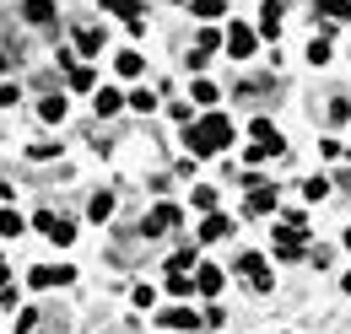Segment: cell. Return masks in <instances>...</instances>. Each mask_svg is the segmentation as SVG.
<instances>
[{
  "instance_id": "6da1fadb",
  "label": "cell",
  "mask_w": 351,
  "mask_h": 334,
  "mask_svg": "<svg viewBox=\"0 0 351 334\" xmlns=\"http://www.w3.org/2000/svg\"><path fill=\"white\" fill-rule=\"evenodd\" d=\"M227 140H232V125H227V114H206L200 125L184 129V146H189L195 157H217Z\"/></svg>"
},
{
  "instance_id": "7a4b0ae2",
  "label": "cell",
  "mask_w": 351,
  "mask_h": 334,
  "mask_svg": "<svg viewBox=\"0 0 351 334\" xmlns=\"http://www.w3.org/2000/svg\"><path fill=\"white\" fill-rule=\"evenodd\" d=\"M33 227H38V232H44L49 243H60V248H65V243H71V237H76V227H71V221H65V216H54V210H38V221H33Z\"/></svg>"
},
{
  "instance_id": "3957f363",
  "label": "cell",
  "mask_w": 351,
  "mask_h": 334,
  "mask_svg": "<svg viewBox=\"0 0 351 334\" xmlns=\"http://www.w3.org/2000/svg\"><path fill=\"white\" fill-rule=\"evenodd\" d=\"M254 43H260V33H254V27L232 22V27H227V43H221V49H227L232 60H249V54H254Z\"/></svg>"
},
{
  "instance_id": "277c9868",
  "label": "cell",
  "mask_w": 351,
  "mask_h": 334,
  "mask_svg": "<svg viewBox=\"0 0 351 334\" xmlns=\"http://www.w3.org/2000/svg\"><path fill=\"white\" fill-rule=\"evenodd\" d=\"M65 281H76V270H71V264H38V270L27 275V286H38V292H49V286H65Z\"/></svg>"
},
{
  "instance_id": "5b68a950",
  "label": "cell",
  "mask_w": 351,
  "mask_h": 334,
  "mask_svg": "<svg viewBox=\"0 0 351 334\" xmlns=\"http://www.w3.org/2000/svg\"><path fill=\"white\" fill-rule=\"evenodd\" d=\"M173 227H178V205H157L146 221H141V232H146V237H162V232H173Z\"/></svg>"
},
{
  "instance_id": "8992f818",
  "label": "cell",
  "mask_w": 351,
  "mask_h": 334,
  "mask_svg": "<svg viewBox=\"0 0 351 334\" xmlns=\"http://www.w3.org/2000/svg\"><path fill=\"white\" fill-rule=\"evenodd\" d=\"M238 275H243L254 292H270V275H265V259H260V253H243V259H238Z\"/></svg>"
},
{
  "instance_id": "52a82bcc",
  "label": "cell",
  "mask_w": 351,
  "mask_h": 334,
  "mask_svg": "<svg viewBox=\"0 0 351 334\" xmlns=\"http://www.w3.org/2000/svg\"><path fill=\"white\" fill-rule=\"evenodd\" d=\"M22 22L49 27V22H54V0H22Z\"/></svg>"
},
{
  "instance_id": "ba28073f",
  "label": "cell",
  "mask_w": 351,
  "mask_h": 334,
  "mask_svg": "<svg viewBox=\"0 0 351 334\" xmlns=\"http://www.w3.org/2000/svg\"><path fill=\"white\" fill-rule=\"evenodd\" d=\"M243 210H249V216H265V210H276V189H270V183H265V189H254V194L243 200Z\"/></svg>"
},
{
  "instance_id": "9c48e42d",
  "label": "cell",
  "mask_w": 351,
  "mask_h": 334,
  "mask_svg": "<svg viewBox=\"0 0 351 334\" xmlns=\"http://www.w3.org/2000/svg\"><path fill=\"white\" fill-rule=\"evenodd\" d=\"M260 33H265V38H281V0H265V16H260Z\"/></svg>"
},
{
  "instance_id": "30bf717a",
  "label": "cell",
  "mask_w": 351,
  "mask_h": 334,
  "mask_svg": "<svg viewBox=\"0 0 351 334\" xmlns=\"http://www.w3.org/2000/svg\"><path fill=\"white\" fill-rule=\"evenodd\" d=\"M227 232H232L227 216H206V221H200V243H217V237H227Z\"/></svg>"
},
{
  "instance_id": "8fae6325",
  "label": "cell",
  "mask_w": 351,
  "mask_h": 334,
  "mask_svg": "<svg viewBox=\"0 0 351 334\" xmlns=\"http://www.w3.org/2000/svg\"><path fill=\"white\" fill-rule=\"evenodd\" d=\"M162 324H168V329H195V324H206V318H200V313H189V307H168V313H162Z\"/></svg>"
},
{
  "instance_id": "7c38bea8",
  "label": "cell",
  "mask_w": 351,
  "mask_h": 334,
  "mask_svg": "<svg viewBox=\"0 0 351 334\" xmlns=\"http://www.w3.org/2000/svg\"><path fill=\"white\" fill-rule=\"evenodd\" d=\"M103 11H114V16H125V22H141V11H146V5H141V0H103Z\"/></svg>"
},
{
  "instance_id": "4fadbf2b",
  "label": "cell",
  "mask_w": 351,
  "mask_h": 334,
  "mask_svg": "<svg viewBox=\"0 0 351 334\" xmlns=\"http://www.w3.org/2000/svg\"><path fill=\"white\" fill-rule=\"evenodd\" d=\"M313 11H319L324 22H346V16H351V0H319Z\"/></svg>"
},
{
  "instance_id": "5bb4252c",
  "label": "cell",
  "mask_w": 351,
  "mask_h": 334,
  "mask_svg": "<svg viewBox=\"0 0 351 334\" xmlns=\"http://www.w3.org/2000/svg\"><path fill=\"white\" fill-rule=\"evenodd\" d=\"M195 286H200L206 296H217V292H221V270H217V264H200V275H195Z\"/></svg>"
},
{
  "instance_id": "9a60e30c",
  "label": "cell",
  "mask_w": 351,
  "mask_h": 334,
  "mask_svg": "<svg viewBox=\"0 0 351 334\" xmlns=\"http://www.w3.org/2000/svg\"><path fill=\"white\" fill-rule=\"evenodd\" d=\"M92 103H97V114L108 119V114H119V103H125V92H114V86H103V92H97Z\"/></svg>"
},
{
  "instance_id": "2e32d148",
  "label": "cell",
  "mask_w": 351,
  "mask_h": 334,
  "mask_svg": "<svg viewBox=\"0 0 351 334\" xmlns=\"http://www.w3.org/2000/svg\"><path fill=\"white\" fill-rule=\"evenodd\" d=\"M189 97H195L200 108H211V114H217V97H221V92H217L211 81H195V86H189Z\"/></svg>"
},
{
  "instance_id": "e0dca14e",
  "label": "cell",
  "mask_w": 351,
  "mask_h": 334,
  "mask_svg": "<svg viewBox=\"0 0 351 334\" xmlns=\"http://www.w3.org/2000/svg\"><path fill=\"white\" fill-rule=\"evenodd\" d=\"M38 119H44V125H60V119H65V97H44V103H38Z\"/></svg>"
},
{
  "instance_id": "ac0fdd59",
  "label": "cell",
  "mask_w": 351,
  "mask_h": 334,
  "mask_svg": "<svg viewBox=\"0 0 351 334\" xmlns=\"http://www.w3.org/2000/svg\"><path fill=\"white\" fill-rule=\"evenodd\" d=\"M22 232H27V221L16 210H0V237H22Z\"/></svg>"
},
{
  "instance_id": "d6986e66",
  "label": "cell",
  "mask_w": 351,
  "mask_h": 334,
  "mask_svg": "<svg viewBox=\"0 0 351 334\" xmlns=\"http://www.w3.org/2000/svg\"><path fill=\"white\" fill-rule=\"evenodd\" d=\"M114 70H119V76H141V54H135V49L114 54Z\"/></svg>"
},
{
  "instance_id": "ffe728a7",
  "label": "cell",
  "mask_w": 351,
  "mask_h": 334,
  "mask_svg": "<svg viewBox=\"0 0 351 334\" xmlns=\"http://www.w3.org/2000/svg\"><path fill=\"white\" fill-rule=\"evenodd\" d=\"M87 216H92V221H108V216H114V194H92Z\"/></svg>"
},
{
  "instance_id": "44dd1931",
  "label": "cell",
  "mask_w": 351,
  "mask_h": 334,
  "mask_svg": "<svg viewBox=\"0 0 351 334\" xmlns=\"http://www.w3.org/2000/svg\"><path fill=\"white\" fill-rule=\"evenodd\" d=\"M76 49H82V54H97V49H103V33H97V27H82V33H76Z\"/></svg>"
},
{
  "instance_id": "7402d4cb",
  "label": "cell",
  "mask_w": 351,
  "mask_h": 334,
  "mask_svg": "<svg viewBox=\"0 0 351 334\" xmlns=\"http://www.w3.org/2000/svg\"><path fill=\"white\" fill-rule=\"evenodd\" d=\"M189 200H195V205L206 210V216H217V189H206V183H200V189H195Z\"/></svg>"
},
{
  "instance_id": "603a6c76",
  "label": "cell",
  "mask_w": 351,
  "mask_h": 334,
  "mask_svg": "<svg viewBox=\"0 0 351 334\" xmlns=\"http://www.w3.org/2000/svg\"><path fill=\"white\" fill-rule=\"evenodd\" d=\"M189 11H195V16H200V22H217V16H221V0H195V5H189Z\"/></svg>"
},
{
  "instance_id": "cb8c5ba5",
  "label": "cell",
  "mask_w": 351,
  "mask_h": 334,
  "mask_svg": "<svg viewBox=\"0 0 351 334\" xmlns=\"http://www.w3.org/2000/svg\"><path fill=\"white\" fill-rule=\"evenodd\" d=\"M276 151H281V140H254V146H249V162H265V157H276Z\"/></svg>"
},
{
  "instance_id": "d4e9b609",
  "label": "cell",
  "mask_w": 351,
  "mask_h": 334,
  "mask_svg": "<svg viewBox=\"0 0 351 334\" xmlns=\"http://www.w3.org/2000/svg\"><path fill=\"white\" fill-rule=\"evenodd\" d=\"M71 86H76V92H92V70L87 65H71Z\"/></svg>"
},
{
  "instance_id": "484cf974",
  "label": "cell",
  "mask_w": 351,
  "mask_h": 334,
  "mask_svg": "<svg viewBox=\"0 0 351 334\" xmlns=\"http://www.w3.org/2000/svg\"><path fill=\"white\" fill-rule=\"evenodd\" d=\"M303 194H308V200H324V194H330V178H308Z\"/></svg>"
},
{
  "instance_id": "4316f807",
  "label": "cell",
  "mask_w": 351,
  "mask_h": 334,
  "mask_svg": "<svg viewBox=\"0 0 351 334\" xmlns=\"http://www.w3.org/2000/svg\"><path fill=\"white\" fill-rule=\"evenodd\" d=\"M308 60L324 65V60H330V38H313V43H308Z\"/></svg>"
},
{
  "instance_id": "83f0119b",
  "label": "cell",
  "mask_w": 351,
  "mask_h": 334,
  "mask_svg": "<svg viewBox=\"0 0 351 334\" xmlns=\"http://www.w3.org/2000/svg\"><path fill=\"white\" fill-rule=\"evenodd\" d=\"M130 108H141V114H152V108H157V97H152V92L141 86V92H130Z\"/></svg>"
},
{
  "instance_id": "f1b7e54d",
  "label": "cell",
  "mask_w": 351,
  "mask_h": 334,
  "mask_svg": "<svg viewBox=\"0 0 351 334\" xmlns=\"http://www.w3.org/2000/svg\"><path fill=\"white\" fill-rule=\"evenodd\" d=\"M249 129H254V140H281V135H276V125H270V119H254V125H249Z\"/></svg>"
},
{
  "instance_id": "f546056e",
  "label": "cell",
  "mask_w": 351,
  "mask_h": 334,
  "mask_svg": "<svg viewBox=\"0 0 351 334\" xmlns=\"http://www.w3.org/2000/svg\"><path fill=\"white\" fill-rule=\"evenodd\" d=\"M330 119H335V125H341V119H351V103H346V97H335V103H330Z\"/></svg>"
},
{
  "instance_id": "4dcf8cb0",
  "label": "cell",
  "mask_w": 351,
  "mask_h": 334,
  "mask_svg": "<svg viewBox=\"0 0 351 334\" xmlns=\"http://www.w3.org/2000/svg\"><path fill=\"white\" fill-rule=\"evenodd\" d=\"M54 151H60V146H54V140H38V146H33V151H27V157H38V162H49V157H54Z\"/></svg>"
},
{
  "instance_id": "1f68e13d",
  "label": "cell",
  "mask_w": 351,
  "mask_h": 334,
  "mask_svg": "<svg viewBox=\"0 0 351 334\" xmlns=\"http://www.w3.org/2000/svg\"><path fill=\"white\" fill-rule=\"evenodd\" d=\"M16 97H22V92H16V86H11V81L0 86V108H16Z\"/></svg>"
},
{
  "instance_id": "d6a6232c",
  "label": "cell",
  "mask_w": 351,
  "mask_h": 334,
  "mask_svg": "<svg viewBox=\"0 0 351 334\" xmlns=\"http://www.w3.org/2000/svg\"><path fill=\"white\" fill-rule=\"evenodd\" d=\"M5 275H11V270H5V259H0V286H5Z\"/></svg>"
},
{
  "instance_id": "836d02e7",
  "label": "cell",
  "mask_w": 351,
  "mask_h": 334,
  "mask_svg": "<svg viewBox=\"0 0 351 334\" xmlns=\"http://www.w3.org/2000/svg\"><path fill=\"white\" fill-rule=\"evenodd\" d=\"M341 292H351V275H346V281H341Z\"/></svg>"
},
{
  "instance_id": "e575fe53",
  "label": "cell",
  "mask_w": 351,
  "mask_h": 334,
  "mask_svg": "<svg viewBox=\"0 0 351 334\" xmlns=\"http://www.w3.org/2000/svg\"><path fill=\"white\" fill-rule=\"evenodd\" d=\"M0 70H5V54H0Z\"/></svg>"
},
{
  "instance_id": "d590c367",
  "label": "cell",
  "mask_w": 351,
  "mask_h": 334,
  "mask_svg": "<svg viewBox=\"0 0 351 334\" xmlns=\"http://www.w3.org/2000/svg\"><path fill=\"white\" fill-rule=\"evenodd\" d=\"M173 5H184V0H173ZM189 5H195V0H189Z\"/></svg>"
},
{
  "instance_id": "8d00e7d4",
  "label": "cell",
  "mask_w": 351,
  "mask_h": 334,
  "mask_svg": "<svg viewBox=\"0 0 351 334\" xmlns=\"http://www.w3.org/2000/svg\"><path fill=\"white\" fill-rule=\"evenodd\" d=\"M346 248H351V232H346Z\"/></svg>"
}]
</instances>
